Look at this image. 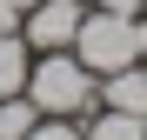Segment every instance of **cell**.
Returning <instances> with one entry per match:
<instances>
[{
    "label": "cell",
    "instance_id": "6da1fadb",
    "mask_svg": "<svg viewBox=\"0 0 147 140\" xmlns=\"http://www.w3.org/2000/svg\"><path fill=\"white\" fill-rule=\"evenodd\" d=\"M94 87L100 80L74 60V47L67 54H34V67H27V100L47 113V120H87V113L100 107Z\"/></svg>",
    "mask_w": 147,
    "mask_h": 140
},
{
    "label": "cell",
    "instance_id": "ba28073f",
    "mask_svg": "<svg viewBox=\"0 0 147 140\" xmlns=\"http://www.w3.org/2000/svg\"><path fill=\"white\" fill-rule=\"evenodd\" d=\"M27 140H80V120H47V113H40Z\"/></svg>",
    "mask_w": 147,
    "mask_h": 140
},
{
    "label": "cell",
    "instance_id": "3957f363",
    "mask_svg": "<svg viewBox=\"0 0 147 140\" xmlns=\"http://www.w3.org/2000/svg\"><path fill=\"white\" fill-rule=\"evenodd\" d=\"M80 20H87V0H34L20 13V40L34 54H67L74 33H80Z\"/></svg>",
    "mask_w": 147,
    "mask_h": 140
},
{
    "label": "cell",
    "instance_id": "5bb4252c",
    "mask_svg": "<svg viewBox=\"0 0 147 140\" xmlns=\"http://www.w3.org/2000/svg\"><path fill=\"white\" fill-rule=\"evenodd\" d=\"M140 67H147V60H140Z\"/></svg>",
    "mask_w": 147,
    "mask_h": 140
},
{
    "label": "cell",
    "instance_id": "8fae6325",
    "mask_svg": "<svg viewBox=\"0 0 147 140\" xmlns=\"http://www.w3.org/2000/svg\"><path fill=\"white\" fill-rule=\"evenodd\" d=\"M13 7H20V13H27V7H34V0H13Z\"/></svg>",
    "mask_w": 147,
    "mask_h": 140
},
{
    "label": "cell",
    "instance_id": "8992f818",
    "mask_svg": "<svg viewBox=\"0 0 147 140\" xmlns=\"http://www.w3.org/2000/svg\"><path fill=\"white\" fill-rule=\"evenodd\" d=\"M27 67H34V47L20 33H0V100L7 93H27Z\"/></svg>",
    "mask_w": 147,
    "mask_h": 140
},
{
    "label": "cell",
    "instance_id": "52a82bcc",
    "mask_svg": "<svg viewBox=\"0 0 147 140\" xmlns=\"http://www.w3.org/2000/svg\"><path fill=\"white\" fill-rule=\"evenodd\" d=\"M34 120H40V107L27 100V93H7V100H0V140H27Z\"/></svg>",
    "mask_w": 147,
    "mask_h": 140
},
{
    "label": "cell",
    "instance_id": "9c48e42d",
    "mask_svg": "<svg viewBox=\"0 0 147 140\" xmlns=\"http://www.w3.org/2000/svg\"><path fill=\"white\" fill-rule=\"evenodd\" d=\"M94 7H107V13H120V20H140V0H94Z\"/></svg>",
    "mask_w": 147,
    "mask_h": 140
},
{
    "label": "cell",
    "instance_id": "7a4b0ae2",
    "mask_svg": "<svg viewBox=\"0 0 147 140\" xmlns=\"http://www.w3.org/2000/svg\"><path fill=\"white\" fill-rule=\"evenodd\" d=\"M74 60H80L94 80L134 67V60H140V20H120V13H107V7H87L80 33H74Z\"/></svg>",
    "mask_w": 147,
    "mask_h": 140
},
{
    "label": "cell",
    "instance_id": "30bf717a",
    "mask_svg": "<svg viewBox=\"0 0 147 140\" xmlns=\"http://www.w3.org/2000/svg\"><path fill=\"white\" fill-rule=\"evenodd\" d=\"M0 33H20V7L13 0H0Z\"/></svg>",
    "mask_w": 147,
    "mask_h": 140
},
{
    "label": "cell",
    "instance_id": "5b68a950",
    "mask_svg": "<svg viewBox=\"0 0 147 140\" xmlns=\"http://www.w3.org/2000/svg\"><path fill=\"white\" fill-rule=\"evenodd\" d=\"M80 140H147V120L140 113H114V107H94L80 120Z\"/></svg>",
    "mask_w": 147,
    "mask_h": 140
},
{
    "label": "cell",
    "instance_id": "277c9868",
    "mask_svg": "<svg viewBox=\"0 0 147 140\" xmlns=\"http://www.w3.org/2000/svg\"><path fill=\"white\" fill-rule=\"evenodd\" d=\"M94 100L114 107V113H140L147 120V67H120V74H100V87H94Z\"/></svg>",
    "mask_w": 147,
    "mask_h": 140
},
{
    "label": "cell",
    "instance_id": "7c38bea8",
    "mask_svg": "<svg viewBox=\"0 0 147 140\" xmlns=\"http://www.w3.org/2000/svg\"><path fill=\"white\" fill-rule=\"evenodd\" d=\"M140 20H147V0H140Z\"/></svg>",
    "mask_w": 147,
    "mask_h": 140
},
{
    "label": "cell",
    "instance_id": "4fadbf2b",
    "mask_svg": "<svg viewBox=\"0 0 147 140\" xmlns=\"http://www.w3.org/2000/svg\"><path fill=\"white\" fill-rule=\"evenodd\" d=\"M87 7H94V0H87Z\"/></svg>",
    "mask_w": 147,
    "mask_h": 140
}]
</instances>
